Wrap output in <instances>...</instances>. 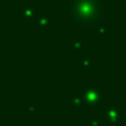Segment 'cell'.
<instances>
[{"label":"cell","instance_id":"1","mask_svg":"<svg viewBox=\"0 0 126 126\" xmlns=\"http://www.w3.org/2000/svg\"><path fill=\"white\" fill-rule=\"evenodd\" d=\"M72 16L79 25H95L102 15L99 0H72Z\"/></svg>","mask_w":126,"mask_h":126}]
</instances>
